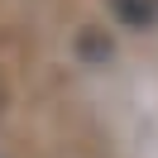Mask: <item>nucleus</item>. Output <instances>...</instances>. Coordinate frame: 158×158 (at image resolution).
I'll use <instances>...</instances> for the list:
<instances>
[{"label": "nucleus", "instance_id": "f257e3e1", "mask_svg": "<svg viewBox=\"0 0 158 158\" xmlns=\"http://www.w3.org/2000/svg\"><path fill=\"white\" fill-rule=\"evenodd\" d=\"M115 10L125 24H134V29H153L158 24V0H115Z\"/></svg>", "mask_w": 158, "mask_h": 158}]
</instances>
